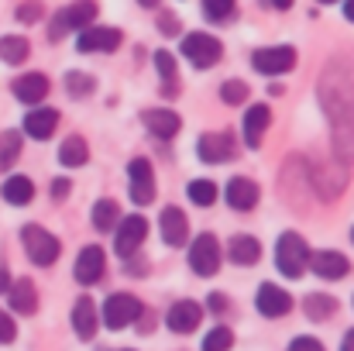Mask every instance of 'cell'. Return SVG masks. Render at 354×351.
Wrapping results in <instances>:
<instances>
[{
	"instance_id": "obj_1",
	"label": "cell",
	"mask_w": 354,
	"mask_h": 351,
	"mask_svg": "<svg viewBox=\"0 0 354 351\" xmlns=\"http://www.w3.org/2000/svg\"><path fill=\"white\" fill-rule=\"evenodd\" d=\"M306 262H310V248L306 241L299 237L296 231H286L275 244V265L286 279H299L306 272Z\"/></svg>"
},
{
	"instance_id": "obj_2",
	"label": "cell",
	"mask_w": 354,
	"mask_h": 351,
	"mask_svg": "<svg viewBox=\"0 0 354 351\" xmlns=\"http://www.w3.org/2000/svg\"><path fill=\"white\" fill-rule=\"evenodd\" d=\"M21 241H24V251H28V258L35 262V265H55V258H59V237L55 234H48L45 228H38V224H24L21 228Z\"/></svg>"
},
{
	"instance_id": "obj_3",
	"label": "cell",
	"mask_w": 354,
	"mask_h": 351,
	"mask_svg": "<svg viewBox=\"0 0 354 351\" xmlns=\"http://www.w3.org/2000/svg\"><path fill=\"white\" fill-rule=\"evenodd\" d=\"M141 314H145V307H141V300L131 296V293H114V296H107V303L100 307V317H104V324H107L111 331H120V327L141 321Z\"/></svg>"
},
{
	"instance_id": "obj_4",
	"label": "cell",
	"mask_w": 354,
	"mask_h": 351,
	"mask_svg": "<svg viewBox=\"0 0 354 351\" xmlns=\"http://www.w3.org/2000/svg\"><path fill=\"white\" fill-rule=\"evenodd\" d=\"M183 55H186L196 69H210V66H217V62H221L224 45H221L214 35L193 31V35H186V38H183Z\"/></svg>"
},
{
	"instance_id": "obj_5",
	"label": "cell",
	"mask_w": 354,
	"mask_h": 351,
	"mask_svg": "<svg viewBox=\"0 0 354 351\" xmlns=\"http://www.w3.org/2000/svg\"><path fill=\"white\" fill-rule=\"evenodd\" d=\"M221 258H224L221 241L210 231L193 237V244H189V269H193L196 276H214V272L221 269Z\"/></svg>"
},
{
	"instance_id": "obj_6",
	"label": "cell",
	"mask_w": 354,
	"mask_h": 351,
	"mask_svg": "<svg viewBox=\"0 0 354 351\" xmlns=\"http://www.w3.org/2000/svg\"><path fill=\"white\" fill-rule=\"evenodd\" d=\"M97 21V3H90V0H76V3H69L55 21H52V38L59 42L66 31H83V28H90Z\"/></svg>"
},
{
	"instance_id": "obj_7",
	"label": "cell",
	"mask_w": 354,
	"mask_h": 351,
	"mask_svg": "<svg viewBox=\"0 0 354 351\" xmlns=\"http://www.w3.org/2000/svg\"><path fill=\"white\" fill-rule=\"evenodd\" d=\"M251 62H254V69L265 73V76H282V73H289V69L296 66V48H289V45L258 48V52L251 55Z\"/></svg>"
},
{
	"instance_id": "obj_8",
	"label": "cell",
	"mask_w": 354,
	"mask_h": 351,
	"mask_svg": "<svg viewBox=\"0 0 354 351\" xmlns=\"http://www.w3.org/2000/svg\"><path fill=\"white\" fill-rule=\"evenodd\" d=\"M127 183H131V200L134 204H151L155 200V172L148 159H131L127 162Z\"/></svg>"
},
{
	"instance_id": "obj_9",
	"label": "cell",
	"mask_w": 354,
	"mask_h": 351,
	"mask_svg": "<svg viewBox=\"0 0 354 351\" xmlns=\"http://www.w3.org/2000/svg\"><path fill=\"white\" fill-rule=\"evenodd\" d=\"M148 237V221L145 217H127V221H118V234H114V248H118L120 258H131L138 248H141V241Z\"/></svg>"
},
{
	"instance_id": "obj_10",
	"label": "cell",
	"mask_w": 354,
	"mask_h": 351,
	"mask_svg": "<svg viewBox=\"0 0 354 351\" xmlns=\"http://www.w3.org/2000/svg\"><path fill=\"white\" fill-rule=\"evenodd\" d=\"M76 48H80V52H118L120 48V31L118 28H107V24H100V28L90 24V28L80 31Z\"/></svg>"
},
{
	"instance_id": "obj_11",
	"label": "cell",
	"mask_w": 354,
	"mask_h": 351,
	"mask_svg": "<svg viewBox=\"0 0 354 351\" xmlns=\"http://www.w3.org/2000/svg\"><path fill=\"white\" fill-rule=\"evenodd\" d=\"M104 269H107L104 248H100V244H86V248L80 251V258H76V269H73V272H76V282L93 286V282H100Z\"/></svg>"
},
{
	"instance_id": "obj_12",
	"label": "cell",
	"mask_w": 354,
	"mask_h": 351,
	"mask_svg": "<svg viewBox=\"0 0 354 351\" xmlns=\"http://www.w3.org/2000/svg\"><path fill=\"white\" fill-rule=\"evenodd\" d=\"M254 303H258V314H261V317H286V314L292 310V296H289L282 286H275V282L258 286Z\"/></svg>"
},
{
	"instance_id": "obj_13",
	"label": "cell",
	"mask_w": 354,
	"mask_h": 351,
	"mask_svg": "<svg viewBox=\"0 0 354 351\" xmlns=\"http://www.w3.org/2000/svg\"><path fill=\"white\" fill-rule=\"evenodd\" d=\"M200 321H203V307L193 303V300H179L169 310V317H165V324H169L172 334H193L200 327Z\"/></svg>"
},
{
	"instance_id": "obj_14",
	"label": "cell",
	"mask_w": 354,
	"mask_h": 351,
	"mask_svg": "<svg viewBox=\"0 0 354 351\" xmlns=\"http://www.w3.org/2000/svg\"><path fill=\"white\" fill-rule=\"evenodd\" d=\"M158 231H162V241H165V244L183 248L186 237H189V217H186L179 207H165L162 217H158Z\"/></svg>"
},
{
	"instance_id": "obj_15",
	"label": "cell",
	"mask_w": 354,
	"mask_h": 351,
	"mask_svg": "<svg viewBox=\"0 0 354 351\" xmlns=\"http://www.w3.org/2000/svg\"><path fill=\"white\" fill-rule=\"evenodd\" d=\"M234 148H237L234 134H227V131H221V134H203V138H200V145H196L200 159H203V162H210V165L234 159Z\"/></svg>"
},
{
	"instance_id": "obj_16",
	"label": "cell",
	"mask_w": 354,
	"mask_h": 351,
	"mask_svg": "<svg viewBox=\"0 0 354 351\" xmlns=\"http://www.w3.org/2000/svg\"><path fill=\"white\" fill-rule=\"evenodd\" d=\"M320 279H344L348 276V269H351V262L341 255V251H310V262H306Z\"/></svg>"
},
{
	"instance_id": "obj_17",
	"label": "cell",
	"mask_w": 354,
	"mask_h": 351,
	"mask_svg": "<svg viewBox=\"0 0 354 351\" xmlns=\"http://www.w3.org/2000/svg\"><path fill=\"white\" fill-rule=\"evenodd\" d=\"M97 324H100L97 303H93L90 296H80V300L73 303V331H76L83 341H90V338L97 334Z\"/></svg>"
},
{
	"instance_id": "obj_18",
	"label": "cell",
	"mask_w": 354,
	"mask_h": 351,
	"mask_svg": "<svg viewBox=\"0 0 354 351\" xmlns=\"http://www.w3.org/2000/svg\"><path fill=\"white\" fill-rule=\"evenodd\" d=\"M145 120V127L155 134V138H162V141H169V138H176V131L183 127V120L176 111H169V107H155V111H145L141 114Z\"/></svg>"
},
{
	"instance_id": "obj_19",
	"label": "cell",
	"mask_w": 354,
	"mask_h": 351,
	"mask_svg": "<svg viewBox=\"0 0 354 351\" xmlns=\"http://www.w3.org/2000/svg\"><path fill=\"white\" fill-rule=\"evenodd\" d=\"M272 124V111L265 104H254L248 114H244V124H241V134H244V145L248 148H258L261 145V134L268 131Z\"/></svg>"
},
{
	"instance_id": "obj_20",
	"label": "cell",
	"mask_w": 354,
	"mask_h": 351,
	"mask_svg": "<svg viewBox=\"0 0 354 351\" xmlns=\"http://www.w3.org/2000/svg\"><path fill=\"white\" fill-rule=\"evenodd\" d=\"M14 97H17L21 104H28V107L41 104V100L48 97V76H45V73H28V76H21V80L14 83Z\"/></svg>"
},
{
	"instance_id": "obj_21",
	"label": "cell",
	"mask_w": 354,
	"mask_h": 351,
	"mask_svg": "<svg viewBox=\"0 0 354 351\" xmlns=\"http://www.w3.org/2000/svg\"><path fill=\"white\" fill-rule=\"evenodd\" d=\"M227 204H231V210H254L258 207V186L251 183V179H244V176H234L231 183H227Z\"/></svg>"
},
{
	"instance_id": "obj_22",
	"label": "cell",
	"mask_w": 354,
	"mask_h": 351,
	"mask_svg": "<svg viewBox=\"0 0 354 351\" xmlns=\"http://www.w3.org/2000/svg\"><path fill=\"white\" fill-rule=\"evenodd\" d=\"M55 127H59V111H55V107H35L31 114L24 117V134H28V138L45 141Z\"/></svg>"
},
{
	"instance_id": "obj_23",
	"label": "cell",
	"mask_w": 354,
	"mask_h": 351,
	"mask_svg": "<svg viewBox=\"0 0 354 351\" xmlns=\"http://www.w3.org/2000/svg\"><path fill=\"white\" fill-rule=\"evenodd\" d=\"M7 296H10V307L21 314V317H31L38 310V289L31 279H17L7 286Z\"/></svg>"
},
{
	"instance_id": "obj_24",
	"label": "cell",
	"mask_w": 354,
	"mask_h": 351,
	"mask_svg": "<svg viewBox=\"0 0 354 351\" xmlns=\"http://www.w3.org/2000/svg\"><path fill=\"white\" fill-rule=\"evenodd\" d=\"M227 258H231L234 265H254V262L261 258V244H258L251 234H234V237L227 241Z\"/></svg>"
},
{
	"instance_id": "obj_25",
	"label": "cell",
	"mask_w": 354,
	"mask_h": 351,
	"mask_svg": "<svg viewBox=\"0 0 354 351\" xmlns=\"http://www.w3.org/2000/svg\"><path fill=\"white\" fill-rule=\"evenodd\" d=\"M0 193H3V200L10 207H28L31 197H35V183L28 176H7L3 186H0Z\"/></svg>"
},
{
	"instance_id": "obj_26",
	"label": "cell",
	"mask_w": 354,
	"mask_h": 351,
	"mask_svg": "<svg viewBox=\"0 0 354 351\" xmlns=\"http://www.w3.org/2000/svg\"><path fill=\"white\" fill-rule=\"evenodd\" d=\"M86 159H90V148H86V141L83 138H66L62 141V148H59V162L66 165V169H80V165H86Z\"/></svg>"
},
{
	"instance_id": "obj_27",
	"label": "cell",
	"mask_w": 354,
	"mask_h": 351,
	"mask_svg": "<svg viewBox=\"0 0 354 351\" xmlns=\"http://www.w3.org/2000/svg\"><path fill=\"white\" fill-rule=\"evenodd\" d=\"M28 52H31L28 38H21V35H3V38H0V62L17 66V62L28 59Z\"/></svg>"
},
{
	"instance_id": "obj_28",
	"label": "cell",
	"mask_w": 354,
	"mask_h": 351,
	"mask_svg": "<svg viewBox=\"0 0 354 351\" xmlns=\"http://www.w3.org/2000/svg\"><path fill=\"white\" fill-rule=\"evenodd\" d=\"M303 310H306V317H310V321H327V317H334L337 300H334V296H327V293H310V296L303 300Z\"/></svg>"
},
{
	"instance_id": "obj_29",
	"label": "cell",
	"mask_w": 354,
	"mask_h": 351,
	"mask_svg": "<svg viewBox=\"0 0 354 351\" xmlns=\"http://www.w3.org/2000/svg\"><path fill=\"white\" fill-rule=\"evenodd\" d=\"M90 217H93V228H97V231H111V228H118L120 210L114 200H97L93 210H90Z\"/></svg>"
},
{
	"instance_id": "obj_30",
	"label": "cell",
	"mask_w": 354,
	"mask_h": 351,
	"mask_svg": "<svg viewBox=\"0 0 354 351\" xmlns=\"http://www.w3.org/2000/svg\"><path fill=\"white\" fill-rule=\"evenodd\" d=\"M17 159H21V134L17 131H3L0 134V172H7Z\"/></svg>"
},
{
	"instance_id": "obj_31",
	"label": "cell",
	"mask_w": 354,
	"mask_h": 351,
	"mask_svg": "<svg viewBox=\"0 0 354 351\" xmlns=\"http://www.w3.org/2000/svg\"><path fill=\"white\" fill-rule=\"evenodd\" d=\"M186 193L196 207H214L217 204V183H210V179H193Z\"/></svg>"
},
{
	"instance_id": "obj_32",
	"label": "cell",
	"mask_w": 354,
	"mask_h": 351,
	"mask_svg": "<svg viewBox=\"0 0 354 351\" xmlns=\"http://www.w3.org/2000/svg\"><path fill=\"white\" fill-rule=\"evenodd\" d=\"M93 76H86V73H66V90H69V97H76V100H83V97H90L93 93Z\"/></svg>"
},
{
	"instance_id": "obj_33",
	"label": "cell",
	"mask_w": 354,
	"mask_h": 351,
	"mask_svg": "<svg viewBox=\"0 0 354 351\" xmlns=\"http://www.w3.org/2000/svg\"><path fill=\"white\" fill-rule=\"evenodd\" d=\"M155 69H158V76H162V83H165V93H176V59L169 55V52H155Z\"/></svg>"
},
{
	"instance_id": "obj_34",
	"label": "cell",
	"mask_w": 354,
	"mask_h": 351,
	"mask_svg": "<svg viewBox=\"0 0 354 351\" xmlns=\"http://www.w3.org/2000/svg\"><path fill=\"white\" fill-rule=\"evenodd\" d=\"M231 345H234L231 327H214V331L203 338V351H231Z\"/></svg>"
},
{
	"instance_id": "obj_35",
	"label": "cell",
	"mask_w": 354,
	"mask_h": 351,
	"mask_svg": "<svg viewBox=\"0 0 354 351\" xmlns=\"http://www.w3.org/2000/svg\"><path fill=\"white\" fill-rule=\"evenodd\" d=\"M221 100L231 104V107L244 104V100H248V83H244V80H227V83L221 87Z\"/></svg>"
},
{
	"instance_id": "obj_36",
	"label": "cell",
	"mask_w": 354,
	"mask_h": 351,
	"mask_svg": "<svg viewBox=\"0 0 354 351\" xmlns=\"http://www.w3.org/2000/svg\"><path fill=\"white\" fill-rule=\"evenodd\" d=\"M203 14L210 21H227L234 14V0H203Z\"/></svg>"
},
{
	"instance_id": "obj_37",
	"label": "cell",
	"mask_w": 354,
	"mask_h": 351,
	"mask_svg": "<svg viewBox=\"0 0 354 351\" xmlns=\"http://www.w3.org/2000/svg\"><path fill=\"white\" fill-rule=\"evenodd\" d=\"M41 14H45V3H41V0H24V3L17 7V21H21V24H35Z\"/></svg>"
},
{
	"instance_id": "obj_38",
	"label": "cell",
	"mask_w": 354,
	"mask_h": 351,
	"mask_svg": "<svg viewBox=\"0 0 354 351\" xmlns=\"http://www.w3.org/2000/svg\"><path fill=\"white\" fill-rule=\"evenodd\" d=\"M14 334H17V331H14V321L0 310V345H10V341H14Z\"/></svg>"
},
{
	"instance_id": "obj_39",
	"label": "cell",
	"mask_w": 354,
	"mask_h": 351,
	"mask_svg": "<svg viewBox=\"0 0 354 351\" xmlns=\"http://www.w3.org/2000/svg\"><path fill=\"white\" fill-rule=\"evenodd\" d=\"M289 351H324V345H320L317 338H296V341L289 345Z\"/></svg>"
},
{
	"instance_id": "obj_40",
	"label": "cell",
	"mask_w": 354,
	"mask_h": 351,
	"mask_svg": "<svg viewBox=\"0 0 354 351\" xmlns=\"http://www.w3.org/2000/svg\"><path fill=\"white\" fill-rule=\"evenodd\" d=\"M183 28H179V21L172 17V14H162V35H179Z\"/></svg>"
},
{
	"instance_id": "obj_41",
	"label": "cell",
	"mask_w": 354,
	"mask_h": 351,
	"mask_svg": "<svg viewBox=\"0 0 354 351\" xmlns=\"http://www.w3.org/2000/svg\"><path fill=\"white\" fill-rule=\"evenodd\" d=\"M207 303H210V310H214V314H224V310H227V296H224V293H210V300H207Z\"/></svg>"
},
{
	"instance_id": "obj_42",
	"label": "cell",
	"mask_w": 354,
	"mask_h": 351,
	"mask_svg": "<svg viewBox=\"0 0 354 351\" xmlns=\"http://www.w3.org/2000/svg\"><path fill=\"white\" fill-rule=\"evenodd\" d=\"M69 190H73V186H69V179H55V183H52V197H55V200H66V193H69Z\"/></svg>"
},
{
	"instance_id": "obj_43",
	"label": "cell",
	"mask_w": 354,
	"mask_h": 351,
	"mask_svg": "<svg viewBox=\"0 0 354 351\" xmlns=\"http://www.w3.org/2000/svg\"><path fill=\"white\" fill-rule=\"evenodd\" d=\"M268 3H272V7H275V10H289V7H292V3H296V0H268Z\"/></svg>"
},
{
	"instance_id": "obj_44",
	"label": "cell",
	"mask_w": 354,
	"mask_h": 351,
	"mask_svg": "<svg viewBox=\"0 0 354 351\" xmlns=\"http://www.w3.org/2000/svg\"><path fill=\"white\" fill-rule=\"evenodd\" d=\"M7 286H10V276H7V269H0V293H7Z\"/></svg>"
},
{
	"instance_id": "obj_45",
	"label": "cell",
	"mask_w": 354,
	"mask_h": 351,
	"mask_svg": "<svg viewBox=\"0 0 354 351\" xmlns=\"http://www.w3.org/2000/svg\"><path fill=\"white\" fill-rule=\"evenodd\" d=\"M341 351H354V334H351V331H348V338L341 341Z\"/></svg>"
},
{
	"instance_id": "obj_46",
	"label": "cell",
	"mask_w": 354,
	"mask_h": 351,
	"mask_svg": "<svg viewBox=\"0 0 354 351\" xmlns=\"http://www.w3.org/2000/svg\"><path fill=\"white\" fill-rule=\"evenodd\" d=\"M354 0H348V3H344V17H348V21H354V7H351Z\"/></svg>"
},
{
	"instance_id": "obj_47",
	"label": "cell",
	"mask_w": 354,
	"mask_h": 351,
	"mask_svg": "<svg viewBox=\"0 0 354 351\" xmlns=\"http://www.w3.org/2000/svg\"><path fill=\"white\" fill-rule=\"evenodd\" d=\"M138 3H141V7H148V10H155V7H158V0H138Z\"/></svg>"
},
{
	"instance_id": "obj_48",
	"label": "cell",
	"mask_w": 354,
	"mask_h": 351,
	"mask_svg": "<svg viewBox=\"0 0 354 351\" xmlns=\"http://www.w3.org/2000/svg\"><path fill=\"white\" fill-rule=\"evenodd\" d=\"M320 3H337V0H320Z\"/></svg>"
}]
</instances>
